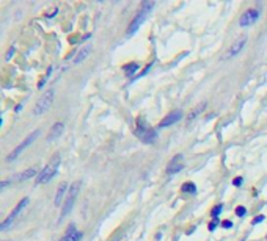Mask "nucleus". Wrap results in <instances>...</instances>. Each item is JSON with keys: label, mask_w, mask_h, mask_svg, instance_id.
Wrapping results in <instances>:
<instances>
[{"label": "nucleus", "mask_w": 267, "mask_h": 241, "mask_svg": "<svg viewBox=\"0 0 267 241\" xmlns=\"http://www.w3.org/2000/svg\"><path fill=\"white\" fill-rule=\"evenodd\" d=\"M63 128H65L63 124H61V122H55L51 127V131H49V135H47V141H55L57 138H60L61 133H63Z\"/></svg>", "instance_id": "15"}, {"label": "nucleus", "mask_w": 267, "mask_h": 241, "mask_svg": "<svg viewBox=\"0 0 267 241\" xmlns=\"http://www.w3.org/2000/svg\"><path fill=\"white\" fill-rule=\"evenodd\" d=\"M66 191H69L68 190V183L66 182H61L60 185H58V188H57V196H55V207H63L61 204L65 202V194H66Z\"/></svg>", "instance_id": "14"}, {"label": "nucleus", "mask_w": 267, "mask_h": 241, "mask_svg": "<svg viewBox=\"0 0 267 241\" xmlns=\"http://www.w3.org/2000/svg\"><path fill=\"white\" fill-rule=\"evenodd\" d=\"M29 205V197H24V199H20L19 201V204L14 207V210L7 216V219L5 221L0 224V232H7L11 226H13V223H14V219L19 216V213H22V210L26 208Z\"/></svg>", "instance_id": "6"}, {"label": "nucleus", "mask_w": 267, "mask_h": 241, "mask_svg": "<svg viewBox=\"0 0 267 241\" xmlns=\"http://www.w3.org/2000/svg\"><path fill=\"white\" fill-rule=\"evenodd\" d=\"M54 96H55V90H52V88H51V90H47L43 96L39 97V100L33 106V115L35 116H39V115L46 113L47 110L51 108L52 102H54Z\"/></svg>", "instance_id": "4"}, {"label": "nucleus", "mask_w": 267, "mask_h": 241, "mask_svg": "<svg viewBox=\"0 0 267 241\" xmlns=\"http://www.w3.org/2000/svg\"><path fill=\"white\" fill-rule=\"evenodd\" d=\"M138 68H140V64H137V63H129V64H126L125 68V72L128 74V75H134L137 71H138Z\"/></svg>", "instance_id": "17"}, {"label": "nucleus", "mask_w": 267, "mask_h": 241, "mask_svg": "<svg viewBox=\"0 0 267 241\" xmlns=\"http://www.w3.org/2000/svg\"><path fill=\"white\" fill-rule=\"evenodd\" d=\"M259 19V11L258 10H247L239 19V25L240 27H250Z\"/></svg>", "instance_id": "8"}, {"label": "nucleus", "mask_w": 267, "mask_h": 241, "mask_svg": "<svg viewBox=\"0 0 267 241\" xmlns=\"http://www.w3.org/2000/svg\"><path fill=\"white\" fill-rule=\"evenodd\" d=\"M242 183H244V179H242V177H236V179L233 180V185H234V186H240Z\"/></svg>", "instance_id": "25"}, {"label": "nucleus", "mask_w": 267, "mask_h": 241, "mask_svg": "<svg viewBox=\"0 0 267 241\" xmlns=\"http://www.w3.org/2000/svg\"><path fill=\"white\" fill-rule=\"evenodd\" d=\"M14 52H16V49H14V47H10L8 53L5 55V60H7V61H8V60H11V57L14 55Z\"/></svg>", "instance_id": "24"}, {"label": "nucleus", "mask_w": 267, "mask_h": 241, "mask_svg": "<svg viewBox=\"0 0 267 241\" xmlns=\"http://www.w3.org/2000/svg\"><path fill=\"white\" fill-rule=\"evenodd\" d=\"M182 119V112L181 110H176V112H172L170 115H167L165 118H163L159 124V127H168V125H173L176 124L178 121Z\"/></svg>", "instance_id": "9"}, {"label": "nucleus", "mask_w": 267, "mask_h": 241, "mask_svg": "<svg viewBox=\"0 0 267 241\" xmlns=\"http://www.w3.org/2000/svg\"><path fill=\"white\" fill-rule=\"evenodd\" d=\"M245 42H247V36H240L233 46L230 47V50H228V53L225 55V58H233V57H236L239 52H242V49H244V46H245Z\"/></svg>", "instance_id": "10"}, {"label": "nucleus", "mask_w": 267, "mask_h": 241, "mask_svg": "<svg viewBox=\"0 0 267 241\" xmlns=\"http://www.w3.org/2000/svg\"><path fill=\"white\" fill-rule=\"evenodd\" d=\"M153 8H154V2H148V0H147V2L141 4V8H140L138 14L134 17V20L131 22L129 27H128V35H134L141 27L143 22H145L148 19V16L151 14Z\"/></svg>", "instance_id": "1"}, {"label": "nucleus", "mask_w": 267, "mask_h": 241, "mask_svg": "<svg viewBox=\"0 0 267 241\" xmlns=\"http://www.w3.org/2000/svg\"><path fill=\"white\" fill-rule=\"evenodd\" d=\"M60 163H61V160L57 153V155H54V158L49 162V165L38 174V177L35 179V185H44V183L51 182V179H54V175L57 174V171L60 168Z\"/></svg>", "instance_id": "2"}, {"label": "nucleus", "mask_w": 267, "mask_h": 241, "mask_svg": "<svg viewBox=\"0 0 267 241\" xmlns=\"http://www.w3.org/2000/svg\"><path fill=\"white\" fill-rule=\"evenodd\" d=\"M20 110H22V105H20V103H19V105L16 106V112L19 113V112H20Z\"/></svg>", "instance_id": "28"}, {"label": "nucleus", "mask_w": 267, "mask_h": 241, "mask_svg": "<svg viewBox=\"0 0 267 241\" xmlns=\"http://www.w3.org/2000/svg\"><path fill=\"white\" fill-rule=\"evenodd\" d=\"M135 133L143 143H154L157 138V131L154 128H151L143 118L137 119V131Z\"/></svg>", "instance_id": "3"}, {"label": "nucleus", "mask_w": 267, "mask_h": 241, "mask_svg": "<svg viewBox=\"0 0 267 241\" xmlns=\"http://www.w3.org/2000/svg\"><path fill=\"white\" fill-rule=\"evenodd\" d=\"M39 135H41V130H35V131H32V133L26 138V141L20 143V144H19V146H17V147L10 153V155L7 157V162H13V160H16V158L19 157V153L22 152L24 149H27V147H29V146H30V144H32V143L39 137Z\"/></svg>", "instance_id": "7"}, {"label": "nucleus", "mask_w": 267, "mask_h": 241, "mask_svg": "<svg viewBox=\"0 0 267 241\" xmlns=\"http://www.w3.org/2000/svg\"><path fill=\"white\" fill-rule=\"evenodd\" d=\"M80 238H82V232H79L74 224H69L65 236L61 238L60 241H80Z\"/></svg>", "instance_id": "12"}, {"label": "nucleus", "mask_w": 267, "mask_h": 241, "mask_svg": "<svg viewBox=\"0 0 267 241\" xmlns=\"http://www.w3.org/2000/svg\"><path fill=\"white\" fill-rule=\"evenodd\" d=\"M245 213H247V208H245L244 205H239V207L236 208V215H237V216L242 218V216H245Z\"/></svg>", "instance_id": "20"}, {"label": "nucleus", "mask_w": 267, "mask_h": 241, "mask_svg": "<svg viewBox=\"0 0 267 241\" xmlns=\"http://www.w3.org/2000/svg\"><path fill=\"white\" fill-rule=\"evenodd\" d=\"M80 185H82L80 180H77V182H74V183L71 185V188H69V191H68V196H66V199H65V202H63V207H61V218L68 216L69 211L72 210L74 202H76V199H77L79 190H80Z\"/></svg>", "instance_id": "5"}, {"label": "nucleus", "mask_w": 267, "mask_h": 241, "mask_svg": "<svg viewBox=\"0 0 267 241\" xmlns=\"http://www.w3.org/2000/svg\"><path fill=\"white\" fill-rule=\"evenodd\" d=\"M264 219H265V218H264V215H259V216H256V218L253 219V223H252V224H253V226H256V224L262 223V221H264Z\"/></svg>", "instance_id": "23"}, {"label": "nucleus", "mask_w": 267, "mask_h": 241, "mask_svg": "<svg viewBox=\"0 0 267 241\" xmlns=\"http://www.w3.org/2000/svg\"><path fill=\"white\" fill-rule=\"evenodd\" d=\"M184 169V163H182V155H176L167 166V174L168 175H173V174H178Z\"/></svg>", "instance_id": "11"}, {"label": "nucleus", "mask_w": 267, "mask_h": 241, "mask_svg": "<svg viewBox=\"0 0 267 241\" xmlns=\"http://www.w3.org/2000/svg\"><path fill=\"white\" fill-rule=\"evenodd\" d=\"M91 49H93L91 44H87V46H84V47H82V49L76 53L72 63H74V64H80L82 61H85V60L88 58V55L91 53Z\"/></svg>", "instance_id": "13"}, {"label": "nucleus", "mask_w": 267, "mask_h": 241, "mask_svg": "<svg viewBox=\"0 0 267 241\" xmlns=\"http://www.w3.org/2000/svg\"><path fill=\"white\" fill-rule=\"evenodd\" d=\"M222 226H223L225 229H230V227H233V223H231V221H223Z\"/></svg>", "instance_id": "27"}, {"label": "nucleus", "mask_w": 267, "mask_h": 241, "mask_svg": "<svg viewBox=\"0 0 267 241\" xmlns=\"http://www.w3.org/2000/svg\"><path fill=\"white\" fill-rule=\"evenodd\" d=\"M13 180H4L2 183H0V190H5V186H8Z\"/></svg>", "instance_id": "26"}, {"label": "nucleus", "mask_w": 267, "mask_h": 241, "mask_svg": "<svg viewBox=\"0 0 267 241\" xmlns=\"http://www.w3.org/2000/svg\"><path fill=\"white\" fill-rule=\"evenodd\" d=\"M217 226H219V218H214V221H212V223H209L208 229H209V230L212 232V230H214V229H215Z\"/></svg>", "instance_id": "22"}, {"label": "nucleus", "mask_w": 267, "mask_h": 241, "mask_svg": "<svg viewBox=\"0 0 267 241\" xmlns=\"http://www.w3.org/2000/svg\"><path fill=\"white\" fill-rule=\"evenodd\" d=\"M182 193H190V194H195L197 193V185L192 183V182H186L182 186H181Z\"/></svg>", "instance_id": "18"}, {"label": "nucleus", "mask_w": 267, "mask_h": 241, "mask_svg": "<svg viewBox=\"0 0 267 241\" xmlns=\"http://www.w3.org/2000/svg\"><path fill=\"white\" fill-rule=\"evenodd\" d=\"M35 175H36V171H35L33 168H30V169H27V171H24V172L17 174V175H16V180H17V182H22V180L30 179V177H35Z\"/></svg>", "instance_id": "16"}, {"label": "nucleus", "mask_w": 267, "mask_h": 241, "mask_svg": "<svg viewBox=\"0 0 267 241\" xmlns=\"http://www.w3.org/2000/svg\"><path fill=\"white\" fill-rule=\"evenodd\" d=\"M222 208H223V205H222V204L215 205V207H214V210H212V218H219V215H220Z\"/></svg>", "instance_id": "21"}, {"label": "nucleus", "mask_w": 267, "mask_h": 241, "mask_svg": "<svg viewBox=\"0 0 267 241\" xmlns=\"http://www.w3.org/2000/svg\"><path fill=\"white\" fill-rule=\"evenodd\" d=\"M204 106H206V103H201V105H198V106L193 110V112L190 113V116H189V119H187V121H193V119L198 116V113H200V112H203V108H204Z\"/></svg>", "instance_id": "19"}]
</instances>
